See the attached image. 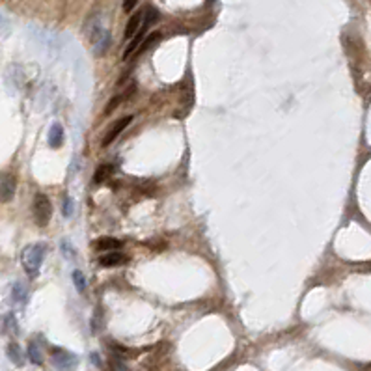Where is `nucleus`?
Masks as SVG:
<instances>
[{
	"label": "nucleus",
	"instance_id": "nucleus-1",
	"mask_svg": "<svg viewBox=\"0 0 371 371\" xmlns=\"http://www.w3.org/2000/svg\"><path fill=\"white\" fill-rule=\"evenodd\" d=\"M45 252H47V246L41 243H34L24 246L23 254H21V263H23L24 271H26V274H28L30 278H35L40 274Z\"/></svg>",
	"mask_w": 371,
	"mask_h": 371
},
{
	"label": "nucleus",
	"instance_id": "nucleus-2",
	"mask_svg": "<svg viewBox=\"0 0 371 371\" xmlns=\"http://www.w3.org/2000/svg\"><path fill=\"white\" fill-rule=\"evenodd\" d=\"M32 215H34L35 224L40 228H45L51 222L52 216V203L47 194H35L34 203H32Z\"/></svg>",
	"mask_w": 371,
	"mask_h": 371
},
{
	"label": "nucleus",
	"instance_id": "nucleus-3",
	"mask_svg": "<svg viewBox=\"0 0 371 371\" xmlns=\"http://www.w3.org/2000/svg\"><path fill=\"white\" fill-rule=\"evenodd\" d=\"M90 41H92V51L95 56H103L104 52L108 51L110 47V32L106 28H103L99 21H95L90 32Z\"/></svg>",
	"mask_w": 371,
	"mask_h": 371
},
{
	"label": "nucleus",
	"instance_id": "nucleus-4",
	"mask_svg": "<svg viewBox=\"0 0 371 371\" xmlns=\"http://www.w3.org/2000/svg\"><path fill=\"white\" fill-rule=\"evenodd\" d=\"M51 362L60 371H73L79 364V358L65 349H54L51 354Z\"/></svg>",
	"mask_w": 371,
	"mask_h": 371
},
{
	"label": "nucleus",
	"instance_id": "nucleus-5",
	"mask_svg": "<svg viewBox=\"0 0 371 371\" xmlns=\"http://www.w3.org/2000/svg\"><path fill=\"white\" fill-rule=\"evenodd\" d=\"M17 191V179L13 174H0V202H12Z\"/></svg>",
	"mask_w": 371,
	"mask_h": 371
},
{
	"label": "nucleus",
	"instance_id": "nucleus-6",
	"mask_svg": "<svg viewBox=\"0 0 371 371\" xmlns=\"http://www.w3.org/2000/svg\"><path fill=\"white\" fill-rule=\"evenodd\" d=\"M133 122V116H125L122 118V120H118V122L112 123V127L106 131V134H104V138L101 140V147H108V145L114 142V140L120 136V134L125 131V129L129 127V123Z\"/></svg>",
	"mask_w": 371,
	"mask_h": 371
},
{
	"label": "nucleus",
	"instance_id": "nucleus-7",
	"mask_svg": "<svg viewBox=\"0 0 371 371\" xmlns=\"http://www.w3.org/2000/svg\"><path fill=\"white\" fill-rule=\"evenodd\" d=\"M129 261V255L116 250V252H106L104 255L99 257V265L101 267H120V265H125Z\"/></svg>",
	"mask_w": 371,
	"mask_h": 371
},
{
	"label": "nucleus",
	"instance_id": "nucleus-8",
	"mask_svg": "<svg viewBox=\"0 0 371 371\" xmlns=\"http://www.w3.org/2000/svg\"><path fill=\"white\" fill-rule=\"evenodd\" d=\"M144 23H145V12H136L133 17L129 19L127 26H125V38L127 40H133L134 35L138 34L140 30L144 28Z\"/></svg>",
	"mask_w": 371,
	"mask_h": 371
},
{
	"label": "nucleus",
	"instance_id": "nucleus-9",
	"mask_svg": "<svg viewBox=\"0 0 371 371\" xmlns=\"http://www.w3.org/2000/svg\"><path fill=\"white\" fill-rule=\"evenodd\" d=\"M93 246H95V250L106 254V252H116V250L122 248L123 241H120V239H116V237H101V239L95 241Z\"/></svg>",
	"mask_w": 371,
	"mask_h": 371
},
{
	"label": "nucleus",
	"instance_id": "nucleus-10",
	"mask_svg": "<svg viewBox=\"0 0 371 371\" xmlns=\"http://www.w3.org/2000/svg\"><path fill=\"white\" fill-rule=\"evenodd\" d=\"M62 144H64V127L60 123H54L51 127V131H49V145L56 150Z\"/></svg>",
	"mask_w": 371,
	"mask_h": 371
},
{
	"label": "nucleus",
	"instance_id": "nucleus-11",
	"mask_svg": "<svg viewBox=\"0 0 371 371\" xmlns=\"http://www.w3.org/2000/svg\"><path fill=\"white\" fill-rule=\"evenodd\" d=\"M12 301L17 302V304H24V302L28 301V289H26V285L21 284V282H15L12 285Z\"/></svg>",
	"mask_w": 371,
	"mask_h": 371
},
{
	"label": "nucleus",
	"instance_id": "nucleus-12",
	"mask_svg": "<svg viewBox=\"0 0 371 371\" xmlns=\"http://www.w3.org/2000/svg\"><path fill=\"white\" fill-rule=\"evenodd\" d=\"M8 358L12 360L15 365H23L24 364V354L23 351H21V347H19L17 343H10L8 345Z\"/></svg>",
	"mask_w": 371,
	"mask_h": 371
},
{
	"label": "nucleus",
	"instance_id": "nucleus-13",
	"mask_svg": "<svg viewBox=\"0 0 371 371\" xmlns=\"http://www.w3.org/2000/svg\"><path fill=\"white\" fill-rule=\"evenodd\" d=\"M28 358H30V362H32V364H35V365L43 364V353H41L40 345H38L35 342L28 343Z\"/></svg>",
	"mask_w": 371,
	"mask_h": 371
},
{
	"label": "nucleus",
	"instance_id": "nucleus-14",
	"mask_svg": "<svg viewBox=\"0 0 371 371\" xmlns=\"http://www.w3.org/2000/svg\"><path fill=\"white\" fill-rule=\"evenodd\" d=\"M71 278H73V284H75V287H77L79 293H84V291H86V276H84L82 271L75 269L73 274H71Z\"/></svg>",
	"mask_w": 371,
	"mask_h": 371
},
{
	"label": "nucleus",
	"instance_id": "nucleus-15",
	"mask_svg": "<svg viewBox=\"0 0 371 371\" xmlns=\"http://www.w3.org/2000/svg\"><path fill=\"white\" fill-rule=\"evenodd\" d=\"M110 174H112L110 164H101L97 168V172H95V175H93V181H95V183H103V181H106V177Z\"/></svg>",
	"mask_w": 371,
	"mask_h": 371
},
{
	"label": "nucleus",
	"instance_id": "nucleus-16",
	"mask_svg": "<svg viewBox=\"0 0 371 371\" xmlns=\"http://www.w3.org/2000/svg\"><path fill=\"white\" fill-rule=\"evenodd\" d=\"M4 326H6V330L10 332V334H17L19 332L17 319H15V315H13V313H8L6 317H4Z\"/></svg>",
	"mask_w": 371,
	"mask_h": 371
},
{
	"label": "nucleus",
	"instance_id": "nucleus-17",
	"mask_svg": "<svg viewBox=\"0 0 371 371\" xmlns=\"http://www.w3.org/2000/svg\"><path fill=\"white\" fill-rule=\"evenodd\" d=\"M60 248H62V252H64V255L67 259H73V257H75V250L71 248V244L67 243V241H62V243H60Z\"/></svg>",
	"mask_w": 371,
	"mask_h": 371
},
{
	"label": "nucleus",
	"instance_id": "nucleus-18",
	"mask_svg": "<svg viewBox=\"0 0 371 371\" xmlns=\"http://www.w3.org/2000/svg\"><path fill=\"white\" fill-rule=\"evenodd\" d=\"M62 211H64V216H67V218L73 215V202H71L69 196H64V207H62Z\"/></svg>",
	"mask_w": 371,
	"mask_h": 371
},
{
	"label": "nucleus",
	"instance_id": "nucleus-19",
	"mask_svg": "<svg viewBox=\"0 0 371 371\" xmlns=\"http://www.w3.org/2000/svg\"><path fill=\"white\" fill-rule=\"evenodd\" d=\"M110 367H112V371H129V367L125 364H123L122 360L120 358H114L110 362Z\"/></svg>",
	"mask_w": 371,
	"mask_h": 371
},
{
	"label": "nucleus",
	"instance_id": "nucleus-20",
	"mask_svg": "<svg viewBox=\"0 0 371 371\" xmlns=\"http://www.w3.org/2000/svg\"><path fill=\"white\" fill-rule=\"evenodd\" d=\"M136 4H138V0H125V2H123V10L127 13H131L134 8H136Z\"/></svg>",
	"mask_w": 371,
	"mask_h": 371
}]
</instances>
